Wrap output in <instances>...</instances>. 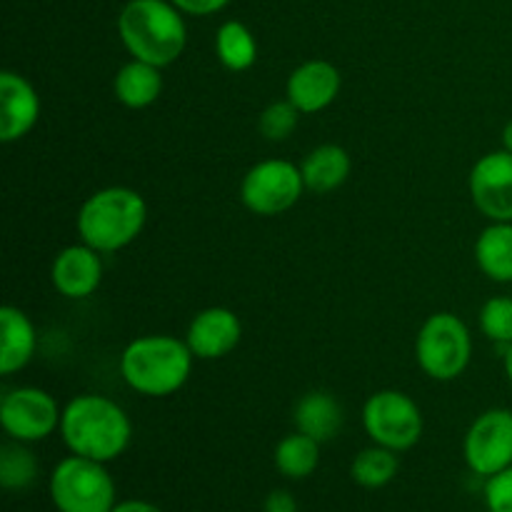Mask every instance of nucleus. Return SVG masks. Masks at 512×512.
Here are the masks:
<instances>
[{"instance_id": "1", "label": "nucleus", "mask_w": 512, "mask_h": 512, "mask_svg": "<svg viewBox=\"0 0 512 512\" xmlns=\"http://www.w3.org/2000/svg\"><path fill=\"white\" fill-rule=\"evenodd\" d=\"M60 438L68 453L108 465L130 448L133 423L113 398L98 393L75 395L63 408Z\"/></svg>"}, {"instance_id": "2", "label": "nucleus", "mask_w": 512, "mask_h": 512, "mask_svg": "<svg viewBox=\"0 0 512 512\" xmlns=\"http://www.w3.org/2000/svg\"><path fill=\"white\" fill-rule=\"evenodd\" d=\"M193 360L188 343L175 335H140L120 355V378L143 398H168L190 380Z\"/></svg>"}, {"instance_id": "3", "label": "nucleus", "mask_w": 512, "mask_h": 512, "mask_svg": "<svg viewBox=\"0 0 512 512\" xmlns=\"http://www.w3.org/2000/svg\"><path fill=\"white\" fill-rule=\"evenodd\" d=\"M170 0H128L118 15V35L130 58L168 68L188 45V25Z\"/></svg>"}, {"instance_id": "4", "label": "nucleus", "mask_w": 512, "mask_h": 512, "mask_svg": "<svg viewBox=\"0 0 512 512\" xmlns=\"http://www.w3.org/2000/svg\"><path fill=\"white\" fill-rule=\"evenodd\" d=\"M148 223V203L143 195L125 185L100 188L80 205L78 228L80 243L98 253H118L140 238Z\"/></svg>"}, {"instance_id": "5", "label": "nucleus", "mask_w": 512, "mask_h": 512, "mask_svg": "<svg viewBox=\"0 0 512 512\" xmlns=\"http://www.w3.org/2000/svg\"><path fill=\"white\" fill-rule=\"evenodd\" d=\"M48 493L58 512H110L118 503L115 480L105 463L73 453L55 463Z\"/></svg>"}, {"instance_id": "6", "label": "nucleus", "mask_w": 512, "mask_h": 512, "mask_svg": "<svg viewBox=\"0 0 512 512\" xmlns=\"http://www.w3.org/2000/svg\"><path fill=\"white\" fill-rule=\"evenodd\" d=\"M473 358V335L460 315L433 313L418 330L415 360L430 380L450 383L468 370Z\"/></svg>"}, {"instance_id": "7", "label": "nucleus", "mask_w": 512, "mask_h": 512, "mask_svg": "<svg viewBox=\"0 0 512 512\" xmlns=\"http://www.w3.org/2000/svg\"><path fill=\"white\" fill-rule=\"evenodd\" d=\"M363 428L373 445L405 453L423 438L425 418L420 405L403 390H378L363 405Z\"/></svg>"}, {"instance_id": "8", "label": "nucleus", "mask_w": 512, "mask_h": 512, "mask_svg": "<svg viewBox=\"0 0 512 512\" xmlns=\"http://www.w3.org/2000/svg\"><path fill=\"white\" fill-rule=\"evenodd\" d=\"M305 193L300 165L270 158L255 163L240 183V203L260 218H275L298 205Z\"/></svg>"}, {"instance_id": "9", "label": "nucleus", "mask_w": 512, "mask_h": 512, "mask_svg": "<svg viewBox=\"0 0 512 512\" xmlns=\"http://www.w3.org/2000/svg\"><path fill=\"white\" fill-rule=\"evenodd\" d=\"M60 410L58 400L43 388L35 385H20L8 390L0 400V425L10 440L18 443H40L50 438L55 430H60Z\"/></svg>"}, {"instance_id": "10", "label": "nucleus", "mask_w": 512, "mask_h": 512, "mask_svg": "<svg viewBox=\"0 0 512 512\" xmlns=\"http://www.w3.org/2000/svg\"><path fill=\"white\" fill-rule=\"evenodd\" d=\"M470 473L488 480L512 465V410L490 408L470 423L463 440Z\"/></svg>"}, {"instance_id": "11", "label": "nucleus", "mask_w": 512, "mask_h": 512, "mask_svg": "<svg viewBox=\"0 0 512 512\" xmlns=\"http://www.w3.org/2000/svg\"><path fill=\"white\" fill-rule=\"evenodd\" d=\"M470 200L490 223H512V153H485L470 170Z\"/></svg>"}, {"instance_id": "12", "label": "nucleus", "mask_w": 512, "mask_h": 512, "mask_svg": "<svg viewBox=\"0 0 512 512\" xmlns=\"http://www.w3.org/2000/svg\"><path fill=\"white\" fill-rule=\"evenodd\" d=\"M243 340V323L238 313L223 305H213L193 315L185 333V343L195 360H220L233 353Z\"/></svg>"}, {"instance_id": "13", "label": "nucleus", "mask_w": 512, "mask_h": 512, "mask_svg": "<svg viewBox=\"0 0 512 512\" xmlns=\"http://www.w3.org/2000/svg\"><path fill=\"white\" fill-rule=\"evenodd\" d=\"M95 248L85 243L60 250L50 265V283L55 293L68 300H85L103 283V260Z\"/></svg>"}, {"instance_id": "14", "label": "nucleus", "mask_w": 512, "mask_h": 512, "mask_svg": "<svg viewBox=\"0 0 512 512\" xmlns=\"http://www.w3.org/2000/svg\"><path fill=\"white\" fill-rule=\"evenodd\" d=\"M40 120V95L25 75L0 73V140L18 143Z\"/></svg>"}, {"instance_id": "15", "label": "nucleus", "mask_w": 512, "mask_h": 512, "mask_svg": "<svg viewBox=\"0 0 512 512\" xmlns=\"http://www.w3.org/2000/svg\"><path fill=\"white\" fill-rule=\"evenodd\" d=\"M343 88V75L330 60H305L285 83V95L303 115L323 113L335 103Z\"/></svg>"}, {"instance_id": "16", "label": "nucleus", "mask_w": 512, "mask_h": 512, "mask_svg": "<svg viewBox=\"0 0 512 512\" xmlns=\"http://www.w3.org/2000/svg\"><path fill=\"white\" fill-rule=\"evenodd\" d=\"M38 353V328L15 305L0 308V375L20 373Z\"/></svg>"}, {"instance_id": "17", "label": "nucleus", "mask_w": 512, "mask_h": 512, "mask_svg": "<svg viewBox=\"0 0 512 512\" xmlns=\"http://www.w3.org/2000/svg\"><path fill=\"white\" fill-rule=\"evenodd\" d=\"M350 170H353V160H350L348 150L335 143L318 145L300 163L305 190L315 195H328L338 190L350 178Z\"/></svg>"}, {"instance_id": "18", "label": "nucleus", "mask_w": 512, "mask_h": 512, "mask_svg": "<svg viewBox=\"0 0 512 512\" xmlns=\"http://www.w3.org/2000/svg\"><path fill=\"white\" fill-rule=\"evenodd\" d=\"M293 423L300 433L310 435L318 443H328L340 433L345 423L343 405L338 403L335 395L325 393V390H310L295 403Z\"/></svg>"}, {"instance_id": "19", "label": "nucleus", "mask_w": 512, "mask_h": 512, "mask_svg": "<svg viewBox=\"0 0 512 512\" xmlns=\"http://www.w3.org/2000/svg\"><path fill=\"white\" fill-rule=\"evenodd\" d=\"M163 93V68L130 58L113 78V95L130 110L150 108Z\"/></svg>"}, {"instance_id": "20", "label": "nucleus", "mask_w": 512, "mask_h": 512, "mask_svg": "<svg viewBox=\"0 0 512 512\" xmlns=\"http://www.w3.org/2000/svg\"><path fill=\"white\" fill-rule=\"evenodd\" d=\"M480 273L500 285L512 283V223H490L475 240Z\"/></svg>"}, {"instance_id": "21", "label": "nucleus", "mask_w": 512, "mask_h": 512, "mask_svg": "<svg viewBox=\"0 0 512 512\" xmlns=\"http://www.w3.org/2000/svg\"><path fill=\"white\" fill-rule=\"evenodd\" d=\"M215 55L220 65L233 73H245L258 60V40L240 20H225L215 33Z\"/></svg>"}, {"instance_id": "22", "label": "nucleus", "mask_w": 512, "mask_h": 512, "mask_svg": "<svg viewBox=\"0 0 512 512\" xmlns=\"http://www.w3.org/2000/svg\"><path fill=\"white\" fill-rule=\"evenodd\" d=\"M320 445L323 443L313 440L310 435L300 433V430L285 435V438L275 445V470L288 480L310 478L320 465Z\"/></svg>"}, {"instance_id": "23", "label": "nucleus", "mask_w": 512, "mask_h": 512, "mask_svg": "<svg viewBox=\"0 0 512 512\" xmlns=\"http://www.w3.org/2000/svg\"><path fill=\"white\" fill-rule=\"evenodd\" d=\"M40 478V460L28 443L10 440L0 448V485L8 493H25Z\"/></svg>"}, {"instance_id": "24", "label": "nucleus", "mask_w": 512, "mask_h": 512, "mask_svg": "<svg viewBox=\"0 0 512 512\" xmlns=\"http://www.w3.org/2000/svg\"><path fill=\"white\" fill-rule=\"evenodd\" d=\"M400 470V460L395 450L373 445V448L360 450L350 463V478L355 485L365 490H380L395 480Z\"/></svg>"}, {"instance_id": "25", "label": "nucleus", "mask_w": 512, "mask_h": 512, "mask_svg": "<svg viewBox=\"0 0 512 512\" xmlns=\"http://www.w3.org/2000/svg\"><path fill=\"white\" fill-rule=\"evenodd\" d=\"M480 330L485 338L495 345L508 348L512 343V298L510 295H495L485 300L478 313Z\"/></svg>"}, {"instance_id": "26", "label": "nucleus", "mask_w": 512, "mask_h": 512, "mask_svg": "<svg viewBox=\"0 0 512 512\" xmlns=\"http://www.w3.org/2000/svg\"><path fill=\"white\" fill-rule=\"evenodd\" d=\"M300 115L303 113H300L288 98L275 100V103H270L268 108L260 113L258 118L260 135H263L265 140H270V143H283V140H288L290 135L298 130Z\"/></svg>"}, {"instance_id": "27", "label": "nucleus", "mask_w": 512, "mask_h": 512, "mask_svg": "<svg viewBox=\"0 0 512 512\" xmlns=\"http://www.w3.org/2000/svg\"><path fill=\"white\" fill-rule=\"evenodd\" d=\"M483 500L488 512H512V465L485 480Z\"/></svg>"}, {"instance_id": "28", "label": "nucleus", "mask_w": 512, "mask_h": 512, "mask_svg": "<svg viewBox=\"0 0 512 512\" xmlns=\"http://www.w3.org/2000/svg\"><path fill=\"white\" fill-rule=\"evenodd\" d=\"M180 13L195 15V18H205V15H215L230 3V0H170Z\"/></svg>"}, {"instance_id": "29", "label": "nucleus", "mask_w": 512, "mask_h": 512, "mask_svg": "<svg viewBox=\"0 0 512 512\" xmlns=\"http://www.w3.org/2000/svg\"><path fill=\"white\" fill-rule=\"evenodd\" d=\"M263 512H298V500L290 490L278 488L265 498Z\"/></svg>"}, {"instance_id": "30", "label": "nucleus", "mask_w": 512, "mask_h": 512, "mask_svg": "<svg viewBox=\"0 0 512 512\" xmlns=\"http://www.w3.org/2000/svg\"><path fill=\"white\" fill-rule=\"evenodd\" d=\"M110 512H163L155 503H148V500H118L115 508Z\"/></svg>"}, {"instance_id": "31", "label": "nucleus", "mask_w": 512, "mask_h": 512, "mask_svg": "<svg viewBox=\"0 0 512 512\" xmlns=\"http://www.w3.org/2000/svg\"><path fill=\"white\" fill-rule=\"evenodd\" d=\"M503 368H505V375H508V383L512 388V343L508 348H503Z\"/></svg>"}, {"instance_id": "32", "label": "nucleus", "mask_w": 512, "mask_h": 512, "mask_svg": "<svg viewBox=\"0 0 512 512\" xmlns=\"http://www.w3.org/2000/svg\"><path fill=\"white\" fill-rule=\"evenodd\" d=\"M503 148L508 150V153H512V118L505 123V128H503Z\"/></svg>"}]
</instances>
